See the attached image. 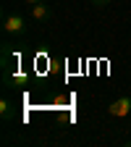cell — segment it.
Masks as SVG:
<instances>
[{
	"mask_svg": "<svg viewBox=\"0 0 131 147\" xmlns=\"http://www.w3.org/2000/svg\"><path fill=\"white\" fill-rule=\"evenodd\" d=\"M29 16L34 18V21L37 24H45V21H50V18H52V8L45 3V0H42V3H34V5H29Z\"/></svg>",
	"mask_w": 131,
	"mask_h": 147,
	"instance_id": "3",
	"label": "cell"
},
{
	"mask_svg": "<svg viewBox=\"0 0 131 147\" xmlns=\"http://www.w3.org/2000/svg\"><path fill=\"white\" fill-rule=\"evenodd\" d=\"M113 0H89V5L92 8H105V5H110Z\"/></svg>",
	"mask_w": 131,
	"mask_h": 147,
	"instance_id": "5",
	"label": "cell"
},
{
	"mask_svg": "<svg viewBox=\"0 0 131 147\" xmlns=\"http://www.w3.org/2000/svg\"><path fill=\"white\" fill-rule=\"evenodd\" d=\"M0 118H3L5 123L16 118V102L11 97H3V100H0Z\"/></svg>",
	"mask_w": 131,
	"mask_h": 147,
	"instance_id": "4",
	"label": "cell"
},
{
	"mask_svg": "<svg viewBox=\"0 0 131 147\" xmlns=\"http://www.w3.org/2000/svg\"><path fill=\"white\" fill-rule=\"evenodd\" d=\"M3 32H5L8 40H18V37H24V34L29 32V24L24 21V16L5 11V13H3Z\"/></svg>",
	"mask_w": 131,
	"mask_h": 147,
	"instance_id": "1",
	"label": "cell"
},
{
	"mask_svg": "<svg viewBox=\"0 0 131 147\" xmlns=\"http://www.w3.org/2000/svg\"><path fill=\"white\" fill-rule=\"evenodd\" d=\"M123 144H126V147H131V139H126V142H123Z\"/></svg>",
	"mask_w": 131,
	"mask_h": 147,
	"instance_id": "7",
	"label": "cell"
},
{
	"mask_svg": "<svg viewBox=\"0 0 131 147\" xmlns=\"http://www.w3.org/2000/svg\"><path fill=\"white\" fill-rule=\"evenodd\" d=\"M26 5H34V3H42V0H24Z\"/></svg>",
	"mask_w": 131,
	"mask_h": 147,
	"instance_id": "6",
	"label": "cell"
},
{
	"mask_svg": "<svg viewBox=\"0 0 131 147\" xmlns=\"http://www.w3.org/2000/svg\"><path fill=\"white\" fill-rule=\"evenodd\" d=\"M105 110H107L110 118H126V116L131 113V95H121V97H116Z\"/></svg>",
	"mask_w": 131,
	"mask_h": 147,
	"instance_id": "2",
	"label": "cell"
}]
</instances>
